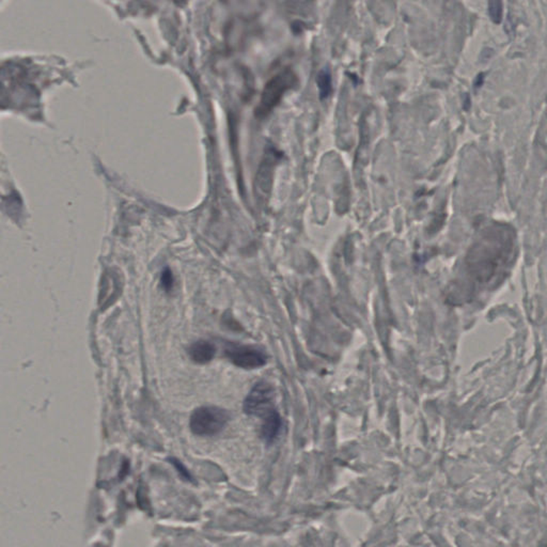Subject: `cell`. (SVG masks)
I'll return each mask as SVG.
<instances>
[{
  "instance_id": "6da1fadb",
  "label": "cell",
  "mask_w": 547,
  "mask_h": 547,
  "mask_svg": "<svg viewBox=\"0 0 547 547\" xmlns=\"http://www.w3.org/2000/svg\"><path fill=\"white\" fill-rule=\"evenodd\" d=\"M296 74L291 68H285L270 78L261 97L260 105L255 110L259 118H264L279 104L283 95L297 85Z\"/></svg>"
},
{
  "instance_id": "7a4b0ae2",
  "label": "cell",
  "mask_w": 547,
  "mask_h": 547,
  "mask_svg": "<svg viewBox=\"0 0 547 547\" xmlns=\"http://www.w3.org/2000/svg\"><path fill=\"white\" fill-rule=\"evenodd\" d=\"M243 409L249 416L262 419V422L277 415L272 385L264 381L257 383L244 400Z\"/></svg>"
},
{
  "instance_id": "3957f363",
  "label": "cell",
  "mask_w": 547,
  "mask_h": 547,
  "mask_svg": "<svg viewBox=\"0 0 547 547\" xmlns=\"http://www.w3.org/2000/svg\"><path fill=\"white\" fill-rule=\"evenodd\" d=\"M230 415L226 409L217 407H202L190 417V427L198 436H213L224 430Z\"/></svg>"
},
{
  "instance_id": "277c9868",
  "label": "cell",
  "mask_w": 547,
  "mask_h": 547,
  "mask_svg": "<svg viewBox=\"0 0 547 547\" xmlns=\"http://www.w3.org/2000/svg\"><path fill=\"white\" fill-rule=\"evenodd\" d=\"M225 355L234 366L242 369H258L268 363V356L258 346L239 343H227Z\"/></svg>"
},
{
  "instance_id": "5b68a950",
  "label": "cell",
  "mask_w": 547,
  "mask_h": 547,
  "mask_svg": "<svg viewBox=\"0 0 547 547\" xmlns=\"http://www.w3.org/2000/svg\"><path fill=\"white\" fill-rule=\"evenodd\" d=\"M215 353H216L215 346H213L209 341H197V342L192 343L188 348V355L192 358V361L200 364V365L209 363L214 358Z\"/></svg>"
},
{
  "instance_id": "8992f818",
  "label": "cell",
  "mask_w": 547,
  "mask_h": 547,
  "mask_svg": "<svg viewBox=\"0 0 547 547\" xmlns=\"http://www.w3.org/2000/svg\"><path fill=\"white\" fill-rule=\"evenodd\" d=\"M316 84L319 87L320 99L324 100V99L329 98L331 93V77L327 68H324L320 72L316 78Z\"/></svg>"
},
{
  "instance_id": "52a82bcc",
  "label": "cell",
  "mask_w": 547,
  "mask_h": 547,
  "mask_svg": "<svg viewBox=\"0 0 547 547\" xmlns=\"http://www.w3.org/2000/svg\"><path fill=\"white\" fill-rule=\"evenodd\" d=\"M161 283L166 292H169L173 289L175 281H173V272L169 268H165L162 272Z\"/></svg>"
},
{
  "instance_id": "ba28073f",
  "label": "cell",
  "mask_w": 547,
  "mask_h": 547,
  "mask_svg": "<svg viewBox=\"0 0 547 547\" xmlns=\"http://www.w3.org/2000/svg\"><path fill=\"white\" fill-rule=\"evenodd\" d=\"M489 13H491L492 18L495 22H500L501 18V7L499 3H489Z\"/></svg>"
}]
</instances>
